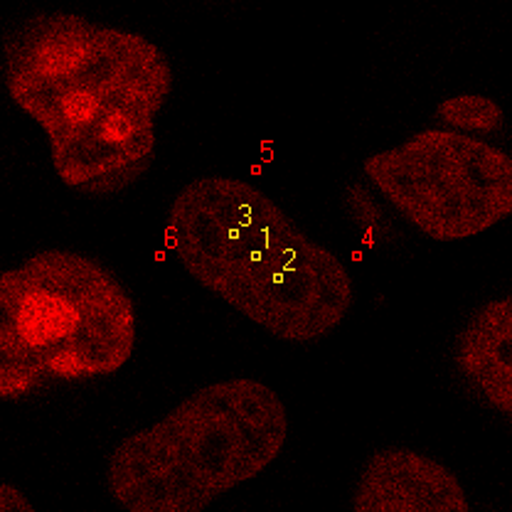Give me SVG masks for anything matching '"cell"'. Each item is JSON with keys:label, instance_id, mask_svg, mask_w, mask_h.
Segmentation results:
<instances>
[{"label": "cell", "instance_id": "3957f363", "mask_svg": "<svg viewBox=\"0 0 512 512\" xmlns=\"http://www.w3.org/2000/svg\"><path fill=\"white\" fill-rule=\"evenodd\" d=\"M286 436V404L269 384L254 377L207 384L119 441L106 488L128 512H200L266 471Z\"/></svg>", "mask_w": 512, "mask_h": 512}, {"label": "cell", "instance_id": "8992f818", "mask_svg": "<svg viewBox=\"0 0 512 512\" xmlns=\"http://www.w3.org/2000/svg\"><path fill=\"white\" fill-rule=\"evenodd\" d=\"M352 508L357 512H468L461 480L451 468L414 448L389 446L362 466Z\"/></svg>", "mask_w": 512, "mask_h": 512}, {"label": "cell", "instance_id": "5b68a950", "mask_svg": "<svg viewBox=\"0 0 512 512\" xmlns=\"http://www.w3.org/2000/svg\"><path fill=\"white\" fill-rule=\"evenodd\" d=\"M365 178L434 242L478 237L512 215V158L483 138L424 128L372 153Z\"/></svg>", "mask_w": 512, "mask_h": 512}, {"label": "cell", "instance_id": "ba28073f", "mask_svg": "<svg viewBox=\"0 0 512 512\" xmlns=\"http://www.w3.org/2000/svg\"><path fill=\"white\" fill-rule=\"evenodd\" d=\"M436 119L448 131L466 133V136H476V133H495L503 128V109L498 101L488 99V96L478 94H461L444 99L436 106Z\"/></svg>", "mask_w": 512, "mask_h": 512}, {"label": "cell", "instance_id": "7a4b0ae2", "mask_svg": "<svg viewBox=\"0 0 512 512\" xmlns=\"http://www.w3.org/2000/svg\"><path fill=\"white\" fill-rule=\"evenodd\" d=\"M168 244L197 284L276 340L316 343L355 303L340 256L242 178L185 185L170 202Z\"/></svg>", "mask_w": 512, "mask_h": 512}, {"label": "cell", "instance_id": "9c48e42d", "mask_svg": "<svg viewBox=\"0 0 512 512\" xmlns=\"http://www.w3.org/2000/svg\"><path fill=\"white\" fill-rule=\"evenodd\" d=\"M0 510H3V512H10V510L35 512V505H32L30 500L25 498V495L20 493L18 488H15V485L3 483V485H0Z\"/></svg>", "mask_w": 512, "mask_h": 512}, {"label": "cell", "instance_id": "52a82bcc", "mask_svg": "<svg viewBox=\"0 0 512 512\" xmlns=\"http://www.w3.org/2000/svg\"><path fill=\"white\" fill-rule=\"evenodd\" d=\"M453 362L466 387L498 414H512V298L485 301L453 343Z\"/></svg>", "mask_w": 512, "mask_h": 512}, {"label": "cell", "instance_id": "6da1fadb", "mask_svg": "<svg viewBox=\"0 0 512 512\" xmlns=\"http://www.w3.org/2000/svg\"><path fill=\"white\" fill-rule=\"evenodd\" d=\"M3 79L69 190L119 195L156 163L173 67L148 37L77 13L30 15L5 37Z\"/></svg>", "mask_w": 512, "mask_h": 512}, {"label": "cell", "instance_id": "277c9868", "mask_svg": "<svg viewBox=\"0 0 512 512\" xmlns=\"http://www.w3.org/2000/svg\"><path fill=\"white\" fill-rule=\"evenodd\" d=\"M138 316L101 261L45 249L0 274V397L20 402L47 382L116 375L131 360Z\"/></svg>", "mask_w": 512, "mask_h": 512}]
</instances>
